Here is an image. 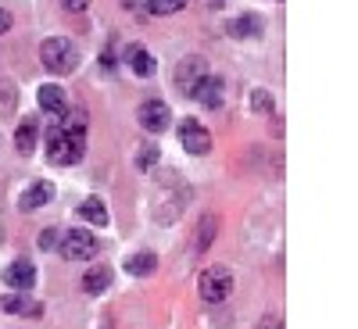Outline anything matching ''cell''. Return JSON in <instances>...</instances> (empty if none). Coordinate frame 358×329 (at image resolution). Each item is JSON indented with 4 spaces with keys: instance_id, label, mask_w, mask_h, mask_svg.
Masks as SVG:
<instances>
[{
    "instance_id": "obj_10",
    "label": "cell",
    "mask_w": 358,
    "mask_h": 329,
    "mask_svg": "<svg viewBox=\"0 0 358 329\" xmlns=\"http://www.w3.org/2000/svg\"><path fill=\"white\" fill-rule=\"evenodd\" d=\"M40 108L47 111V115H54V118H62L65 111H69V101H65V89L62 86H54V82H47V86H40Z\"/></svg>"
},
{
    "instance_id": "obj_16",
    "label": "cell",
    "mask_w": 358,
    "mask_h": 329,
    "mask_svg": "<svg viewBox=\"0 0 358 329\" xmlns=\"http://www.w3.org/2000/svg\"><path fill=\"white\" fill-rule=\"evenodd\" d=\"M155 268H158V254L155 251H136V254L126 258V272L129 276H151Z\"/></svg>"
},
{
    "instance_id": "obj_22",
    "label": "cell",
    "mask_w": 358,
    "mask_h": 329,
    "mask_svg": "<svg viewBox=\"0 0 358 329\" xmlns=\"http://www.w3.org/2000/svg\"><path fill=\"white\" fill-rule=\"evenodd\" d=\"M212 233H215V219L204 215V222L197 226V251H208V244H212Z\"/></svg>"
},
{
    "instance_id": "obj_21",
    "label": "cell",
    "mask_w": 358,
    "mask_h": 329,
    "mask_svg": "<svg viewBox=\"0 0 358 329\" xmlns=\"http://www.w3.org/2000/svg\"><path fill=\"white\" fill-rule=\"evenodd\" d=\"M158 158H162L158 147H155V143H143V147H140V154H136V168H155Z\"/></svg>"
},
{
    "instance_id": "obj_20",
    "label": "cell",
    "mask_w": 358,
    "mask_h": 329,
    "mask_svg": "<svg viewBox=\"0 0 358 329\" xmlns=\"http://www.w3.org/2000/svg\"><path fill=\"white\" fill-rule=\"evenodd\" d=\"M147 8H151V15H176L187 8V0H147Z\"/></svg>"
},
{
    "instance_id": "obj_18",
    "label": "cell",
    "mask_w": 358,
    "mask_h": 329,
    "mask_svg": "<svg viewBox=\"0 0 358 329\" xmlns=\"http://www.w3.org/2000/svg\"><path fill=\"white\" fill-rule=\"evenodd\" d=\"M108 283H111V268H104V265H94V268L83 276V290H86V293H104Z\"/></svg>"
},
{
    "instance_id": "obj_8",
    "label": "cell",
    "mask_w": 358,
    "mask_h": 329,
    "mask_svg": "<svg viewBox=\"0 0 358 329\" xmlns=\"http://www.w3.org/2000/svg\"><path fill=\"white\" fill-rule=\"evenodd\" d=\"M222 94H226V86H222L219 75H204V79L194 82V89H190V97L201 101L204 108H219V104H222Z\"/></svg>"
},
{
    "instance_id": "obj_4",
    "label": "cell",
    "mask_w": 358,
    "mask_h": 329,
    "mask_svg": "<svg viewBox=\"0 0 358 329\" xmlns=\"http://www.w3.org/2000/svg\"><path fill=\"white\" fill-rule=\"evenodd\" d=\"M57 251H62L65 261H90V258L101 251V240L90 229H69V233H62Z\"/></svg>"
},
{
    "instance_id": "obj_24",
    "label": "cell",
    "mask_w": 358,
    "mask_h": 329,
    "mask_svg": "<svg viewBox=\"0 0 358 329\" xmlns=\"http://www.w3.org/2000/svg\"><path fill=\"white\" fill-rule=\"evenodd\" d=\"M251 111H273V97H268L265 89H255L251 94Z\"/></svg>"
},
{
    "instance_id": "obj_3",
    "label": "cell",
    "mask_w": 358,
    "mask_h": 329,
    "mask_svg": "<svg viewBox=\"0 0 358 329\" xmlns=\"http://www.w3.org/2000/svg\"><path fill=\"white\" fill-rule=\"evenodd\" d=\"M197 293H201V301H208V305L226 301V297L233 293V272L226 265H208L201 272V279H197Z\"/></svg>"
},
{
    "instance_id": "obj_14",
    "label": "cell",
    "mask_w": 358,
    "mask_h": 329,
    "mask_svg": "<svg viewBox=\"0 0 358 329\" xmlns=\"http://www.w3.org/2000/svg\"><path fill=\"white\" fill-rule=\"evenodd\" d=\"M50 197H54V187H50V183H33V187L22 193L18 207H22V212H36V207H43Z\"/></svg>"
},
{
    "instance_id": "obj_25",
    "label": "cell",
    "mask_w": 358,
    "mask_h": 329,
    "mask_svg": "<svg viewBox=\"0 0 358 329\" xmlns=\"http://www.w3.org/2000/svg\"><path fill=\"white\" fill-rule=\"evenodd\" d=\"M57 244H62V233H57V229H43V236H40V251H54Z\"/></svg>"
},
{
    "instance_id": "obj_6",
    "label": "cell",
    "mask_w": 358,
    "mask_h": 329,
    "mask_svg": "<svg viewBox=\"0 0 358 329\" xmlns=\"http://www.w3.org/2000/svg\"><path fill=\"white\" fill-rule=\"evenodd\" d=\"M136 118H140V126H143L147 133H165L169 122H172V111H169L165 101H147V104H140Z\"/></svg>"
},
{
    "instance_id": "obj_27",
    "label": "cell",
    "mask_w": 358,
    "mask_h": 329,
    "mask_svg": "<svg viewBox=\"0 0 358 329\" xmlns=\"http://www.w3.org/2000/svg\"><path fill=\"white\" fill-rule=\"evenodd\" d=\"M62 8H65V11H86L90 0H62Z\"/></svg>"
},
{
    "instance_id": "obj_19",
    "label": "cell",
    "mask_w": 358,
    "mask_h": 329,
    "mask_svg": "<svg viewBox=\"0 0 358 329\" xmlns=\"http://www.w3.org/2000/svg\"><path fill=\"white\" fill-rule=\"evenodd\" d=\"M62 118H65V126H62L65 133H72V136H83V133H86V122H90V118H86L83 108H72V111H65Z\"/></svg>"
},
{
    "instance_id": "obj_13",
    "label": "cell",
    "mask_w": 358,
    "mask_h": 329,
    "mask_svg": "<svg viewBox=\"0 0 358 329\" xmlns=\"http://www.w3.org/2000/svg\"><path fill=\"white\" fill-rule=\"evenodd\" d=\"M76 215H79L83 222H90V226H108V207H104L101 197H86V200L76 207Z\"/></svg>"
},
{
    "instance_id": "obj_11",
    "label": "cell",
    "mask_w": 358,
    "mask_h": 329,
    "mask_svg": "<svg viewBox=\"0 0 358 329\" xmlns=\"http://www.w3.org/2000/svg\"><path fill=\"white\" fill-rule=\"evenodd\" d=\"M0 312H8V315H40L43 308L36 301H29V293H8V297H0Z\"/></svg>"
},
{
    "instance_id": "obj_7",
    "label": "cell",
    "mask_w": 358,
    "mask_h": 329,
    "mask_svg": "<svg viewBox=\"0 0 358 329\" xmlns=\"http://www.w3.org/2000/svg\"><path fill=\"white\" fill-rule=\"evenodd\" d=\"M204 75H208V61H204V57H197V54H190V57H183V61H179V68H176V86L190 97L194 82H201Z\"/></svg>"
},
{
    "instance_id": "obj_23",
    "label": "cell",
    "mask_w": 358,
    "mask_h": 329,
    "mask_svg": "<svg viewBox=\"0 0 358 329\" xmlns=\"http://www.w3.org/2000/svg\"><path fill=\"white\" fill-rule=\"evenodd\" d=\"M15 104H18L15 86H11V82H0V115H11V111H15Z\"/></svg>"
},
{
    "instance_id": "obj_2",
    "label": "cell",
    "mask_w": 358,
    "mask_h": 329,
    "mask_svg": "<svg viewBox=\"0 0 358 329\" xmlns=\"http://www.w3.org/2000/svg\"><path fill=\"white\" fill-rule=\"evenodd\" d=\"M79 158H83V136H72L62 126H54L47 133V161L50 165H76Z\"/></svg>"
},
{
    "instance_id": "obj_1",
    "label": "cell",
    "mask_w": 358,
    "mask_h": 329,
    "mask_svg": "<svg viewBox=\"0 0 358 329\" xmlns=\"http://www.w3.org/2000/svg\"><path fill=\"white\" fill-rule=\"evenodd\" d=\"M40 61L50 75H72L76 65H79V50L72 47L69 36H50L40 47Z\"/></svg>"
},
{
    "instance_id": "obj_12",
    "label": "cell",
    "mask_w": 358,
    "mask_h": 329,
    "mask_svg": "<svg viewBox=\"0 0 358 329\" xmlns=\"http://www.w3.org/2000/svg\"><path fill=\"white\" fill-rule=\"evenodd\" d=\"M36 140H40V122H36V118H29V122H22V126L15 129L18 154H33V151H36Z\"/></svg>"
},
{
    "instance_id": "obj_5",
    "label": "cell",
    "mask_w": 358,
    "mask_h": 329,
    "mask_svg": "<svg viewBox=\"0 0 358 329\" xmlns=\"http://www.w3.org/2000/svg\"><path fill=\"white\" fill-rule=\"evenodd\" d=\"M179 143H183L187 154H208L212 151V133L201 122H194V118H183V122H179Z\"/></svg>"
},
{
    "instance_id": "obj_17",
    "label": "cell",
    "mask_w": 358,
    "mask_h": 329,
    "mask_svg": "<svg viewBox=\"0 0 358 329\" xmlns=\"http://www.w3.org/2000/svg\"><path fill=\"white\" fill-rule=\"evenodd\" d=\"M129 68L140 79H151L155 75V54L143 50V47H129Z\"/></svg>"
},
{
    "instance_id": "obj_15",
    "label": "cell",
    "mask_w": 358,
    "mask_h": 329,
    "mask_svg": "<svg viewBox=\"0 0 358 329\" xmlns=\"http://www.w3.org/2000/svg\"><path fill=\"white\" fill-rule=\"evenodd\" d=\"M262 29H265V22H262L258 15H241V18H233V22H229V36H236V40H251V36H262Z\"/></svg>"
},
{
    "instance_id": "obj_9",
    "label": "cell",
    "mask_w": 358,
    "mask_h": 329,
    "mask_svg": "<svg viewBox=\"0 0 358 329\" xmlns=\"http://www.w3.org/2000/svg\"><path fill=\"white\" fill-rule=\"evenodd\" d=\"M4 283H8L11 290H25V293H29V290L36 286V268L18 258V261H11V265L4 268Z\"/></svg>"
},
{
    "instance_id": "obj_26",
    "label": "cell",
    "mask_w": 358,
    "mask_h": 329,
    "mask_svg": "<svg viewBox=\"0 0 358 329\" xmlns=\"http://www.w3.org/2000/svg\"><path fill=\"white\" fill-rule=\"evenodd\" d=\"M255 329H283V322H280V315H268V319H262Z\"/></svg>"
},
{
    "instance_id": "obj_28",
    "label": "cell",
    "mask_w": 358,
    "mask_h": 329,
    "mask_svg": "<svg viewBox=\"0 0 358 329\" xmlns=\"http://www.w3.org/2000/svg\"><path fill=\"white\" fill-rule=\"evenodd\" d=\"M8 29H11V15H8L4 8H0V36H4V33H8Z\"/></svg>"
}]
</instances>
